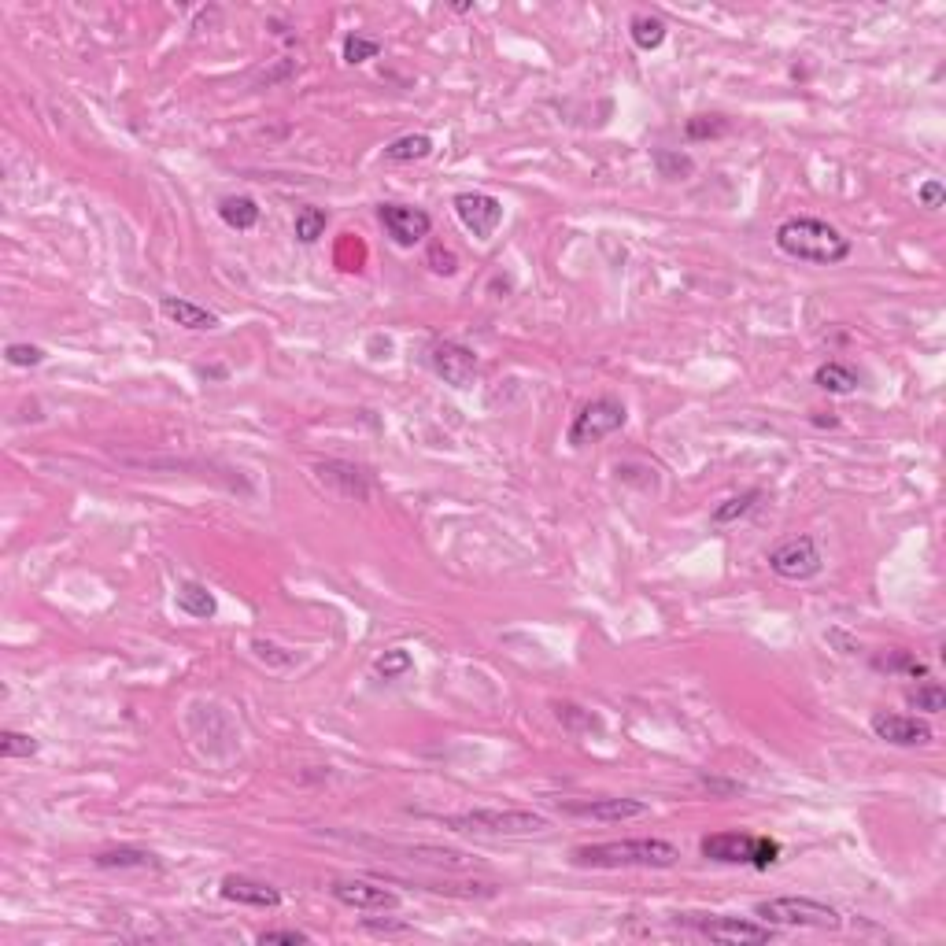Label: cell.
<instances>
[{
  "mask_svg": "<svg viewBox=\"0 0 946 946\" xmlns=\"http://www.w3.org/2000/svg\"><path fill=\"white\" fill-rule=\"evenodd\" d=\"M773 241L784 255L799 259V263H813V267H836L847 263L854 244L839 226L825 219H810V215H795L784 219L773 233Z\"/></svg>",
  "mask_w": 946,
  "mask_h": 946,
  "instance_id": "1",
  "label": "cell"
},
{
  "mask_svg": "<svg viewBox=\"0 0 946 946\" xmlns=\"http://www.w3.org/2000/svg\"><path fill=\"white\" fill-rule=\"evenodd\" d=\"M570 862L577 869H673L680 850L669 839H610L573 847Z\"/></svg>",
  "mask_w": 946,
  "mask_h": 946,
  "instance_id": "2",
  "label": "cell"
},
{
  "mask_svg": "<svg viewBox=\"0 0 946 946\" xmlns=\"http://www.w3.org/2000/svg\"><path fill=\"white\" fill-rule=\"evenodd\" d=\"M440 825L451 832H473V836H536V832H547L551 821L533 810H466L440 817Z\"/></svg>",
  "mask_w": 946,
  "mask_h": 946,
  "instance_id": "3",
  "label": "cell"
},
{
  "mask_svg": "<svg viewBox=\"0 0 946 946\" xmlns=\"http://www.w3.org/2000/svg\"><path fill=\"white\" fill-rule=\"evenodd\" d=\"M754 917L765 924H780V928H821V932H836L843 928L836 906L817 902V898H799V895H780L765 898L754 906Z\"/></svg>",
  "mask_w": 946,
  "mask_h": 946,
  "instance_id": "4",
  "label": "cell"
},
{
  "mask_svg": "<svg viewBox=\"0 0 946 946\" xmlns=\"http://www.w3.org/2000/svg\"><path fill=\"white\" fill-rule=\"evenodd\" d=\"M703 858L721 865H751V869H769L780 862V843L769 836H751V832H714L699 843Z\"/></svg>",
  "mask_w": 946,
  "mask_h": 946,
  "instance_id": "5",
  "label": "cell"
},
{
  "mask_svg": "<svg viewBox=\"0 0 946 946\" xmlns=\"http://www.w3.org/2000/svg\"><path fill=\"white\" fill-rule=\"evenodd\" d=\"M680 928L703 935L710 943H732V946H758L769 943L777 928L765 921H743V917H721V913H684L677 917Z\"/></svg>",
  "mask_w": 946,
  "mask_h": 946,
  "instance_id": "6",
  "label": "cell"
},
{
  "mask_svg": "<svg viewBox=\"0 0 946 946\" xmlns=\"http://www.w3.org/2000/svg\"><path fill=\"white\" fill-rule=\"evenodd\" d=\"M625 422H629L625 403L614 400V396H595V400H588L581 411L573 414L566 440H570V448H588V444L614 437L618 429H625Z\"/></svg>",
  "mask_w": 946,
  "mask_h": 946,
  "instance_id": "7",
  "label": "cell"
},
{
  "mask_svg": "<svg viewBox=\"0 0 946 946\" xmlns=\"http://www.w3.org/2000/svg\"><path fill=\"white\" fill-rule=\"evenodd\" d=\"M769 570L784 577V581H813L817 573L825 570V558L817 551L813 536H791V540H784V544L769 551Z\"/></svg>",
  "mask_w": 946,
  "mask_h": 946,
  "instance_id": "8",
  "label": "cell"
},
{
  "mask_svg": "<svg viewBox=\"0 0 946 946\" xmlns=\"http://www.w3.org/2000/svg\"><path fill=\"white\" fill-rule=\"evenodd\" d=\"M558 810L566 813V817H581V821L621 825V821L647 817L651 806H647L643 799H618V795H607V799H566V802H558Z\"/></svg>",
  "mask_w": 946,
  "mask_h": 946,
  "instance_id": "9",
  "label": "cell"
},
{
  "mask_svg": "<svg viewBox=\"0 0 946 946\" xmlns=\"http://www.w3.org/2000/svg\"><path fill=\"white\" fill-rule=\"evenodd\" d=\"M451 207H455L459 222L473 233V237H477V241L496 237L499 222H503V200H499V196H492V193H477V189H470V193L455 196V200H451Z\"/></svg>",
  "mask_w": 946,
  "mask_h": 946,
  "instance_id": "10",
  "label": "cell"
},
{
  "mask_svg": "<svg viewBox=\"0 0 946 946\" xmlns=\"http://www.w3.org/2000/svg\"><path fill=\"white\" fill-rule=\"evenodd\" d=\"M429 366L433 374L444 377L451 389H470L477 381V370H481V359L466 348V344H455V340H437L429 348Z\"/></svg>",
  "mask_w": 946,
  "mask_h": 946,
  "instance_id": "11",
  "label": "cell"
},
{
  "mask_svg": "<svg viewBox=\"0 0 946 946\" xmlns=\"http://www.w3.org/2000/svg\"><path fill=\"white\" fill-rule=\"evenodd\" d=\"M329 895L337 898L340 906L348 910H363V913H392L403 906V898L396 891L381 884H370V880H333L329 884Z\"/></svg>",
  "mask_w": 946,
  "mask_h": 946,
  "instance_id": "12",
  "label": "cell"
},
{
  "mask_svg": "<svg viewBox=\"0 0 946 946\" xmlns=\"http://www.w3.org/2000/svg\"><path fill=\"white\" fill-rule=\"evenodd\" d=\"M377 219H381L385 233H389V237L400 244V248H414V244L425 241V237H429V230H433L429 211H422V207H411V204H381V207H377Z\"/></svg>",
  "mask_w": 946,
  "mask_h": 946,
  "instance_id": "13",
  "label": "cell"
},
{
  "mask_svg": "<svg viewBox=\"0 0 946 946\" xmlns=\"http://www.w3.org/2000/svg\"><path fill=\"white\" fill-rule=\"evenodd\" d=\"M869 728H873L876 740L891 743V747H928V743H932V736H935L932 725H928V721H921V717L887 714V710L873 714Z\"/></svg>",
  "mask_w": 946,
  "mask_h": 946,
  "instance_id": "14",
  "label": "cell"
},
{
  "mask_svg": "<svg viewBox=\"0 0 946 946\" xmlns=\"http://www.w3.org/2000/svg\"><path fill=\"white\" fill-rule=\"evenodd\" d=\"M315 473H318V481H322V485H329L333 492H340L344 499L366 503V499L374 496V481H370V473L359 470V466H352V462H340V459L318 462Z\"/></svg>",
  "mask_w": 946,
  "mask_h": 946,
  "instance_id": "15",
  "label": "cell"
},
{
  "mask_svg": "<svg viewBox=\"0 0 946 946\" xmlns=\"http://www.w3.org/2000/svg\"><path fill=\"white\" fill-rule=\"evenodd\" d=\"M219 895L237 906H255V910H278L281 891L263 884V880H248V876H226L219 887Z\"/></svg>",
  "mask_w": 946,
  "mask_h": 946,
  "instance_id": "16",
  "label": "cell"
},
{
  "mask_svg": "<svg viewBox=\"0 0 946 946\" xmlns=\"http://www.w3.org/2000/svg\"><path fill=\"white\" fill-rule=\"evenodd\" d=\"M159 311H163L174 326L193 329V333L219 329V315H215V311H207V307L193 304V300H182V296H163V300H159Z\"/></svg>",
  "mask_w": 946,
  "mask_h": 946,
  "instance_id": "17",
  "label": "cell"
},
{
  "mask_svg": "<svg viewBox=\"0 0 946 946\" xmlns=\"http://www.w3.org/2000/svg\"><path fill=\"white\" fill-rule=\"evenodd\" d=\"M174 603H178L182 614H189V618L196 621H207L219 614V599L207 592V584L200 581H185L182 588H178V595H174Z\"/></svg>",
  "mask_w": 946,
  "mask_h": 946,
  "instance_id": "18",
  "label": "cell"
},
{
  "mask_svg": "<svg viewBox=\"0 0 946 946\" xmlns=\"http://www.w3.org/2000/svg\"><path fill=\"white\" fill-rule=\"evenodd\" d=\"M97 869H159V858L141 847H111L93 858Z\"/></svg>",
  "mask_w": 946,
  "mask_h": 946,
  "instance_id": "19",
  "label": "cell"
},
{
  "mask_svg": "<svg viewBox=\"0 0 946 946\" xmlns=\"http://www.w3.org/2000/svg\"><path fill=\"white\" fill-rule=\"evenodd\" d=\"M219 219L226 222L230 230H252V226H259L263 211H259V204H255L252 196H222Z\"/></svg>",
  "mask_w": 946,
  "mask_h": 946,
  "instance_id": "20",
  "label": "cell"
},
{
  "mask_svg": "<svg viewBox=\"0 0 946 946\" xmlns=\"http://www.w3.org/2000/svg\"><path fill=\"white\" fill-rule=\"evenodd\" d=\"M433 156V137L429 134H403L385 145V159L389 163H422Z\"/></svg>",
  "mask_w": 946,
  "mask_h": 946,
  "instance_id": "21",
  "label": "cell"
},
{
  "mask_svg": "<svg viewBox=\"0 0 946 946\" xmlns=\"http://www.w3.org/2000/svg\"><path fill=\"white\" fill-rule=\"evenodd\" d=\"M813 381H817V389L832 392V396H850V392H858V374H854L847 363H836V359L817 366Z\"/></svg>",
  "mask_w": 946,
  "mask_h": 946,
  "instance_id": "22",
  "label": "cell"
},
{
  "mask_svg": "<svg viewBox=\"0 0 946 946\" xmlns=\"http://www.w3.org/2000/svg\"><path fill=\"white\" fill-rule=\"evenodd\" d=\"M666 23L658 19V15H632V23H629V37H632V45L636 49H643V52H655V49H662L666 45Z\"/></svg>",
  "mask_w": 946,
  "mask_h": 946,
  "instance_id": "23",
  "label": "cell"
},
{
  "mask_svg": "<svg viewBox=\"0 0 946 946\" xmlns=\"http://www.w3.org/2000/svg\"><path fill=\"white\" fill-rule=\"evenodd\" d=\"M758 499H762V488H751V492H743V496H732L725 499V503H717L714 514H710V522L714 525H732L740 522V518H747L754 507H758Z\"/></svg>",
  "mask_w": 946,
  "mask_h": 946,
  "instance_id": "24",
  "label": "cell"
},
{
  "mask_svg": "<svg viewBox=\"0 0 946 946\" xmlns=\"http://www.w3.org/2000/svg\"><path fill=\"white\" fill-rule=\"evenodd\" d=\"M326 226H329V211H326V207L307 204V207H300V211H296V241H300V244H315L318 237L326 233Z\"/></svg>",
  "mask_w": 946,
  "mask_h": 946,
  "instance_id": "25",
  "label": "cell"
},
{
  "mask_svg": "<svg viewBox=\"0 0 946 946\" xmlns=\"http://www.w3.org/2000/svg\"><path fill=\"white\" fill-rule=\"evenodd\" d=\"M873 666L884 669V673H906V677H913V680L928 677V666H924L913 651H887V655H876Z\"/></svg>",
  "mask_w": 946,
  "mask_h": 946,
  "instance_id": "26",
  "label": "cell"
},
{
  "mask_svg": "<svg viewBox=\"0 0 946 946\" xmlns=\"http://www.w3.org/2000/svg\"><path fill=\"white\" fill-rule=\"evenodd\" d=\"M906 699H910L913 710H924V714H939V710H946V692H943V684H939V680L924 677V684L910 688V692H906Z\"/></svg>",
  "mask_w": 946,
  "mask_h": 946,
  "instance_id": "27",
  "label": "cell"
},
{
  "mask_svg": "<svg viewBox=\"0 0 946 946\" xmlns=\"http://www.w3.org/2000/svg\"><path fill=\"white\" fill-rule=\"evenodd\" d=\"M721 134H728L725 115H692V119L684 122V137L688 141H714Z\"/></svg>",
  "mask_w": 946,
  "mask_h": 946,
  "instance_id": "28",
  "label": "cell"
},
{
  "mask_svg": "<svg viewBox=\"0 0 946 946\" xmlns=\"http://www.w3.org/2000/svg\"><path fill=\"white\" fill-rule=\"evenodd\" d=\"M655 167L662 178H669V182H684L688 174L695 170L692 156H684V152H669V148H658L655 152Z\"/></svg>",
  "mask_w": 946,
  "mask_h": 946,
  "instance_id": "29",
  "label": "cell"
},
{
  "mask_svg": "<svg viewBox=\"0 0 946 946\" xmlns=\"http://www.w3.org/2000/svg\"><path fill=\"white\" fill-rule=\"evenodd\" d=\"M411 669H414V658L407 655L403 647H392V651H385V655L374 662V673L381 680H400V677H407Z\"/></svg>",
  "mask_w": 946,
  "mask_h": 946,
  "instance_id": "30",
  "label": "cell"
},
{
  "mask_svg": "<svg viewBox=\"0 0 946 946\" xmlns=\"http://www.w3.org/2000/svg\"><path fill=\"white\" fill-rule=\"evenodd\" d=\"M41 751V743L30 736V732H15V728H4L0 732V754L4 758H34Z\"/></svg>",
  "mask_w": 946,
  "mask_h": 946,
  "instance_id": "31",
  "label": "cell"
},
{
  "mask_svg": "<svg viewBox=\"0 0 946 946\" xmlns=\"http://www.w3.org/2000/svg\"><path fill=\"white\" fill-rule=\"evenodd\" d=\"M344 63H352V67H359V63L374 60V56H381V41L377 37H366V34H348L344 37Z\"/></svg>",
  "mask_w": 946,
  "mask_h": 946,
  "instance_id": "32",
  "label": "cell"
},
{
  "mask_svg": "<svg viewBox=\"0 0 946 946\" xmlns=\"http://www.w3.org/2000/svg\"><path fill=\"white\" fill-rule=\"evenodd\" d=\"M4 359H8V366L30 370V366L45 363V348H37V344H8V348H4Z\"/></svg>",
  "mask_w": 946,
  "mask_h": 946,
  "instance_id": "33",
  "label": "cell"
},
{
  "mask_svg": "<svg viewBox=\"0 0 946 946\" xmlns=\"http://www.w3.org/2000/svg\"><path fill=\"white\" fill-rule=\"evenodd\" d=\"M429 267H433V274H444V278H451V274L459 270V259H455V252H451V248H440V244H433V248H429Z\"/></svg>",
  "mask_w": 946,
  "mask_h": 946,
  "instance_id": "34",
  "label": "cell"
},
{
  "mask_svg": "<svg viewBox=\"0 0 946 946\" xmlns=\"http://www.w3.org/2000/svg\"><path fill=\"white\" fill-rule=\"evenodd\" d=\"M259 943H311V935L307 932H296V928H270V932H259Z\"/></svg>",
  "mask_w": 946,
  "mask_h": 946,
  "instance_id": "35",
  "label": "cell"
},
{
  "mask_svg": "<svg viewBox=\"0 0 946 946\" xmlns=\"http://www.w3.org/2000/svg\"><path fill=\"white\" fill-rule=\"evenodd\" d=\"M917 200H921V207H928V211H939L943 207V200H946V189H943V182H924L921 189H917Z\"/></svg>",
  "mask_w": 946,
  "mask_h": 946,
  "instance_id": "36",
  "label": "cell"
}]
</instances>
